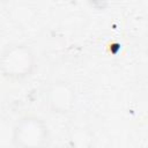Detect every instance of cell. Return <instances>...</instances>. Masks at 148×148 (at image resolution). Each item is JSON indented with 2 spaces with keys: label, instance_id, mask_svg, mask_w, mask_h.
Segmentation results:
<instances>
[{
  "label": "cell",
  "instance_id": "1",
  "mask_svg": "<svg viewBox=\"0 0 148 148\" xmlns=\"http://www.w3.org/2000/svg\"><path fill=\"white\" fill-rule=\"evenodd\" d=\"M36 66L35 52L24 43H10L0 53V73L9 81H22L30 77Z\"/></svg>",
  "mask_w": 148,
  "mask_h": 148
},
{
  "label": "cell",
  "instance_id": "2",
  "mask_svg": "<svg viewBox=\"0 0 148 148\" xmlns=\"http://www.w3.org/2000/svg\"><path fill=\"white\" fill-rule=\"evenodd\" d=\"M51 132L43 118L28 114L20 118L12 132V142L17 148H42L50 145Z\"/></svg>",
  "mask_w": 148,
  "mask_h": 148
},
{
  "label": "cell",
  "instance_id": "3",
  "mask_svg": "<svg viewBox=\"0 0 148 148\" xmlns=\"http://www.w3.org/2000/svg\"><path fill=\"white\" fill-rule=\"evenodd\" d=\"M46 103L54 113L68 114L76 103V95L71 83L65 81L53 82L46 91Z\"/></svg>",
  "mask_w": 148,
  "mask_h": 148
}]
</instances>
